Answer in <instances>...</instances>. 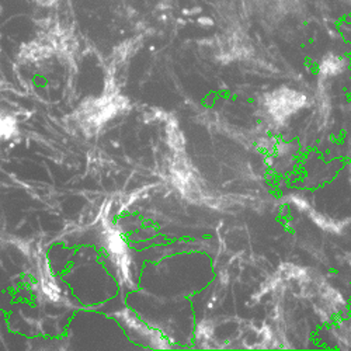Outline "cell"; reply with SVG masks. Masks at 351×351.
Returning <instances> with one entry per match:
<instances>
[{"instance_id": "cell-4", "label": "cell", "mask_w": 351, "mask_h": 351, "mask_svg": "<svg viewBox=\"0 0 351 351\" xmlns=\"http://www.w3.org/2000/svg\"><path fill=\"white\" fill-rule=\"evenodd\" d=\"M117 319L121 322V325L131 333V336H134L135 340L143 344L145 347L158 350H166L171 347L169 340L159 330L145 325L143 322H141L130 311L120 312V316H117Z\"/></svg>"}, {"instance_id": "cell-5", "label": "cell", "mask_w": 351, "mask_h": 351, "mask_svg": "<svg viewBox=\"0 0 351 351\" xmlns=\"http://www.w3.org/2000/svg\"><path fill=\"white\" fill-rule=\"evenodd\" d=\"M347 68L346 58L336 53H328L319 64V73L324 77H336Z\"/></svg>"}, {"instance_id": "cell-6", "label": "cell", "mask_w": 351, "mask_h": 351, "mask_svg": "<svg viewBox=\"0 0 351 351\" xmlns=\"http://www.w3.org/2000/svg\"><path fill=\"white\" fill-rule=\"evenodd\" d=\"M213 333H214V329L208 324L199 325L197 328V335H195L197 344L201 346V347H206L210 343V340L213 339Z\"/></svg>"}, {"instance_id": "cell-1", "label": "cell", "mask_w": 351, "mask_h": 351, "mask_svg": "<svg viewBox=\"0 0 351 351\" xmlns=\"http://www.w3.org/2000/svg\"><path fill=\"white\" fill-rule=\"evenodd\" d=\"M127 106V99H124L117 92H107L101 97L84 104L79 110V123L83 130L95 134L104 124L112 120L114 117L124 112Z\"/></svg>"}, {"instance_id": "cell-2", "label": "cell", "mask_w": 351, "mask_h": 351, "mask_svg": "<svg viewBox=\"0 0 351 351\" xmlns=\"http://www.w3.org/2000/svg\"><path fill=\"white\" fill-rule=\"evenodd\" d=\"M101 235L104 247L117 267V273L125 284L131 282V253L124 235L111 223H106L103 226Z\"/></svg>"}, {"instance_id": "cell-3", "label": "cell", "mask_w": 351, "mask_h": 351, "mask_svg": "<svg viewBox=\"0 0 351 351\" xmlns=\"http://www.w3.org/2000/svg\"><path fill=\"white\" fill-rule=\"evenodd\" d=\"M306 104V97L297 90L281 87L266 97V107L277 121H285Z\"/></svg>"}]
</instances>
